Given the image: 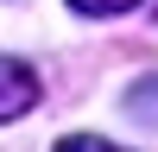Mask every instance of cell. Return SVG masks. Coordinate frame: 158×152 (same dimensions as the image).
<instances>
[{
	"mask_svg": "<svg viewBox=\"0 0 158 152\" xmlns=\"http://www.w3.org/2000/svg\"><path fill=\"white\" fill-rule=\"evenodd\" d=\"M57 152H120V146H108L95 133H70V139H57Z\"/></svg>",
	"mask_w": 158,
	"mask_h": 152,
	"instance_id": "3957f363",
	"label": "cell"
},
{
	"mask_svg": "<svg viewBox=\"0 0 158 152\" xmlns=\"http://www.w3.org/2000/svg\"><path fill=\"white\" fill-rule=\"evenodd\" d=\"M38 108V76L25 70V63L0 57V120H19V114Z\"/></svg>",
	"mask_w": 158,
	"mask_h": 152,
	"instance_id": "6da1fadb",
	"label": "cell"
},
{
	"mask_svg": "<svg viewBox=\"0 0 158 152\" xmlns=\"http://www.w3.org/2000/svg\"><path fill=\"white\" fill-rule=\"evenodd\" d=\"M76 13H89V19H114V13H133L139 0H70Z\"/></svg>",
	"mask_w": 158,
	"mask_h": 152,
	"instance_id": "7a4b0ae2",
	"label": "cell"
}]
</instances>
